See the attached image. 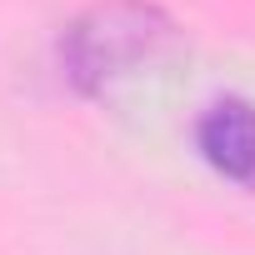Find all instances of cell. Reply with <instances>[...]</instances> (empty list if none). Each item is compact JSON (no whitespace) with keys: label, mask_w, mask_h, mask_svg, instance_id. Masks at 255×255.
Masks as SVG:
<instances>
[{"label":"cell","mask_w":255,"mask_h":255,"mask_svg":"<svg viewBox=\"0 0 255 255\" xmlns=\"http://www.w3.org/2000/svg\"><path fill=\"white\" fill-rule=\"evenodd\" d=\"M195 150L220 180L255 190V105L240 95L205 105L195 120Z\"/></svg>","instance_id":"obj_2"},{"label":"cell","mask_w":255,"mask_h":255,"mask_svg":"<svg viewBox=\"0 0 255 255\" xmlns=\"http://www.w3.org/2000/svg\"><path fill=\"white\" fill-rule=\"evenodd\" d=\"M175 35V25L145 5V0H110V5L85 10L65 35H60V70L75 90L95 95L125 75H135L155 50Z\"/></svg>","instance_id":"obj_1"}]
</instances>
